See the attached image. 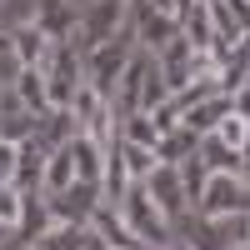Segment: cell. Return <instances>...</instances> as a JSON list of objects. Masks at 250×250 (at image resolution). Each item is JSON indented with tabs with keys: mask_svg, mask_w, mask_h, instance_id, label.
Returning a JSON list of instances; mask_svg holds the SVG:
<instances>
[{
	"mask_svg": "<svg viewBox=\"0 0 250 250\" xmlns=\"http://www.w3.org/2000/svg\"><path fill=\"white\" fill-rule=\"evenodd\" d=\"M120 215L130 220V230L145 240V250H160V245H170V230H175V220L165 215V210H160V205H155L150 195H145V185H140V180H135L130 190L120 195Z\"/></svg>",
	"mask_w": 250,
	"mask_h": 250,
	"instance_id": "obj_1",
	"label": "cell"
},
{
	"mask_svg": "<svg viewBox=\"0 0 250 250\" xmlns=\"http://www.w3.org/2000/svg\"><path fill=\"white\" fill-rule=\"evenodd\" d=\"M245 210H250V180L240 170H210L190 215H245Z\"/></svg>",
	"mask_w": 250,
	"mask_h": 250,
	"instance_id": "obj_2",
	"label": "cell"
},
{
	"mask_svg": "<svg viewBox=\"0 0 250 250\" xmlns=\"http://www.w3.org/2000/svg\"><path fill=\"white\" fill-rule=\"evenodd\" d=\"M125 15H130V0H90V10L80 15V30H75V50L85 55L105 40L125 35Z\"/></svg>",
	"mask_w": 250,
	"mask_h": 250,
	"instance_id": "obj_3",
	"label": "cell"
},
{
	"mask_svg": "<svg viewBox=\"0 0 250 250\" xmlns=\"http://www.w3.org/2000/svg\"><path fill=\"white\" fill-rule=\"evenodd\" d=\"M130 40L125 35H115V40H105V45H95V50H85L80 55V65H85V85H95L100 95L110 100V90H115V80H120V70L130 65Z\"/></svg>",
	"mask_w": 250,
	"mask_h": 250,
	"instance_id": "obj_4",
	"label": "cell"
},
{
	"mask_svg": "<svg viewBox=\"0 0 250 250\" xmlns=\"http://www.w3.org/2000/svg\"><path fill=\"white\" fill-rule=\"evenodd\" d=\"M90 235L105 245V250H145V240L130 230V220L120 215L115 200H100L95 210H90Z\"/></svg>",
	"mask_w": 250,
	"mask_h": 250,
	"instance_id": "obj_5",
	"label": "cell"
},
{
	"mask_svg": "<svg viewBox=\"0 0 250 250\" xmlns=\"http://www.w3.org/2000/svg\"><path fill=\"white\" fill-rule=\"evenodd\" d=\"M95 205H100V185H85V180H75V185H65V190L45 195L50 220H70V225H85V230H90V210H95Z\"/></svg>",
	"mask_w": 250,
	"mask_h": 250,
	"instance_id": "obj_6",
	"label": "cell"
},
{
	"mask_svg": "<svg viewBox=\"0 0 250 250\" xmlns=\"http://www.w3.org/2000/svg\"><path fill=\"white\" fill-rule=\"evenodd\" d=\"M140 185H145V195H150L170 220H185V215H190V200H185V185H180V170H175V165H165V160H160Z\"/></svg>",
	"mask_w": 250,
	"mask_h": 250,
	"instance_id": "obj_7",
	"label": "cell"
},
{
	"mask_svg": "<svg viewBox=\"0 0 250 250\" xmlns=\"http://www.w3.org/2000/svg\"><path fill=\"white\" fill-rule=\"evenodd\" d=\"M30 20L45 30V40H70V45H75V30H80V10H75V0H40Z\"/></svg>",
	"mask_w": 250,
	"mask_h": 250,
	"instance_id": "obj_8",
	"label": "cell"
},
{
	"mask_svg": "<svg viewBox=\"0 0 250 250\" xmlns=\"http://www.w3.org/2000/svg\"><path fill=\"white\" fill-rule=\"evenodd\" d=\"M145 70H150V55H130V65L120 70V80H115V90H110V110L115 115H130V110H140V90H145Z\"/></svg>",
	"mask_w": 250,
	"mask_h": 250,
	"instance_id": "obj_9",
	"label": "cell"
},
{
	"mask_svg": "<svg viewBox=\"0 0 250 250\" xmlns=\"http://www.w3.org/2000/svg\"><path fill=\"white\" fill-rule=\"evenodd\" d=\"M55 40H45V30L35 25V20H20V25L10 30V60L15 65H40V60L50 55Z\"/></svg>",
	"mask_w": 250,
	"mask_h": 250,
	"instance_id": "obj_10",
	"label": "cell"
},
{
	"mask_svg": "<svg viewBox=\"0 0 250 250\" xmlns=\"http://www.w3.org/2000/svg\"><path fill=\"white\" fill-rule=\"evenodd\" d=\"M75 135H80V120H75L70 105H50L45 115H40V125H35V140L45 145V150H60V145L75 140Z\"/></svg>",
	"mask_w": 250,
	"mask_h": 250,
	"instance_id": "obj_11",
	"label": "cell"
},
{
	"mask_svg": "<svg viewBox=\"0 0 250 250\" xmlns=\"http://www.w3.org/2000/svg\"><path fill=\"white\" fill-rule=\"evenodd\" d=\"M180 35L190 40L195 50H210L215 45V15H210V0H190V5L180 10Z\"/></svg>",
	"mask_w": 250,
	"mask_h": 250,
	"instance_id": "obj_12",
	"label": "cell"
},
{
	"mask_svg": "<svg viewBox=\"0 0 250 250\" xmlns=\"http://www.w3.org/2000/svg\"><path fill=\"white\" fill-rule=\"evenodd\" d=\"M65 145H70V160H75V180L100 185V170H105V145L90 140V135H75V140H65Z\"/></svg>",
	"mask_w": 250,
	"mask_h": 250,
	"instance_id": "obj_13",
	"label": "cell"
},
{
	"mask_svg": "<svg viewBox=\"0 0 250 250\" xmlns=\"http://www.w3.org/2000/svg\"><path fill=\"white\" fill-rule=\"evenodd\" d=\"M45 145H40V140H25V145H20V165H15V185H20V190H25V195H45V190H40V175H45Z\"/></svg>",
	"mask_w": 250,
	"mask_h": 250,
	"instance_id": "obj_14",
	"label": "cell"
},
{
	"mask_svg": "<svg viewBox=\"0 0 250 250\" xmlns=\"http://www.w3.org/2000/svg\"><path fill=\"white\" fill-rule=\"evenodd\" d=\"M30 245H40V250H85L90 230H85V225H70V220H50Z\"/></svg>",
	"mask_w": 250,
	"mask_h": 250,
	"instance_id": "obj_15",
	"label": "cell"
},
{
	"mask_svg": "<svg viewBox=\"0 0 250 250\" xmlns=\"http://www.w3.org/2000/svg\"><path fill=\"white\" fill-rule=\"evenodd\" d=\"M210 15H215V35H250V0H210Z\"/></svg>",
	"mask_w": 250,
	"mask_h": 250,
	"instance_id": "obj_16",
	"label": "cell"
},
{
	"mask_svg": "<svg viewBox=\"0 0 250 250\" xmlns=\"http://www.w3.org/2000/svg\"><path fill=\"white\" fill-rule=\"evenodd\" d=\"M230 110V95H210V100H195L190 110H180V125L185 130H195V135H210L215 125H220V115Z\"/></svg>",
	"mask_w": 250,
	"mask_h": 250,
	"instance_id": "obj_17",
	"label": "cell"
},
{
	"mask_svg": "<svg viewBox=\"0 0 250 250\" xmlns=\"http://www.w3.org/2000/svg\"><path fill=\"white\" fill-rule=\"evenodd\" d=\"M195 150H200V135L185 130V125H170V130H160V140H155V160H165V165H180Z\"/></svg>",
	"mask_w": 250,
	"mask_h": 250,
	"instance_id": "obj_18",
	"label": "cell"
},
{
	"mask_svg": "<svg viewBox=\"0 0 250 250\" xmlns=\"http://www.w3.org/2000/svg\"><path fill=\"white\" fill-rule=\"evenodd\" d=\"M130 185L135 180H130V170H125V160H120V145L110 140L105 145V170H100V200H115L120 205V195L130 190Z\"/></svg>",
	"mask_w": 250,
	"mask_h": 250,
	"instance_id": "obj_19",
	"label": "cell"
},
{
	"mask_svg": "<svg viewBox=\"0 0 250 250\" xmlns=\"http://www.w3.org/2000/svg\"><path fill=\"white\" fill-rule=\"evenodd\" d=\"M15 95L25 100V110H35V115H45L50 110V100H45V75H40V65H15Z\"/></svg>",
	"mask_w": 250,
	"mask_h": 250,
	"instance_id": "obj_20",
	"label": "cell"
},
{
	"mask_svg": "<svg viewBox=\"0 0 250 250\" xmlns=\"http://www.w3.org/2000/svg\"><path fill=\"white\" fill-rule=\"evenodd\" d=\"M115 140H135V145H150V150H155L160 125H155L150 110H130V115H120V120H115Z\"/></svg>",
	"mask_w": 250,
	"mask_h": 250,
	"instance_id": "obj_21",
	"label": "cell"
},
{
	"mask_svg": "<svg viewBox=\"0 0 250 250\" xmlns=\"http://www.w3.org/2000/svg\"><path fill=\"white\" fill-rule=\"evenodd\" d=\"M65 185H75V160H70V145H60V150L45 155V175H40V190L55 195L65 190Z\"/></svg>",
	"mask_w": 250,
	"mask_h": 250,
	"instance_id": "obj_22",
	"label": "cell"
},
{
	"mask_svg": "<svg viewBox=\"0 0 250 250\" xmlns=\"http://www.w3.org/2000/svg\"><path fill=\"white\" fill-rule=\"evenodd\" d=\"M175 170H180V185H185V200H190V210H195V200H200V190H205V180H210V165H205L200 150H195V155H185Z\"/></svg>",
	"mask_w": 250,
	"mask_h": 250,
	"instance_id": "obj_23",
	"label": "cell"
},
{
	"mask_svg": "<svg viewBox=\"0 0 250 250\" xmlns=\"http://www.w3.org/2000/svg\"><path fill=\"white\" fill-rule=\"evenodd\" d=\"M20 220H25V190H20L15 180H5V185H0V225L15 235Z\"/></svg>",
	"mask_w": 250,
	"mask_h": 250,
	"instance_id": "obj_24",
	"label": "cell"
},
{
	"mask_svg": "<svg viewBox=\"0 0 250 250\" xmlns=\"http://www.w3.org/2000/svg\"><path fill=\"white\" fill-rule=\"evenodd\" d=\"M115 145H120V160H125V170H130V180H145L160 165L150 145H135V140H115Z\"/></svg>",
	"mask_w": 250,
	"mask_h": 250,
	"instance_id": "obj_25",
	"label": "cell"
},
{
	"mask_svg": "<svg viewBox=\"0 0 250 250\" xmlns=\"http://www.w3.org/2000/svg\"><path fill=\"white\" fill-rule=\"evenodd\" d=\"M35 125H40V115H35V110L0 115V140H10V145H25V140H35Z\"/></svg>",
	"mask_w": 250,
	"mask_h": 250,
	"instance_id": "obj_26",
	"label": "cell"
},
{
	"mask_svg": "<svg viewBox=\"0 0 250 250\" xmlns=\"http://www.w3.org/2000/svg\"><path fill=\"white\" fill-rule=\"evenodd\" d=\"M210 135H215L220 145H230V150H240V145H245V135H250V125H245L235 110H225V115H220V125H215Z\"/></svg>",
	"mask_w": 250,
	"mask_h": 250,
	"instance_id": "obj_27",
	"label": "cell"
},
{
	"mask_svg": "<svg viewBox=\"0 0 250 250\" xmlns=\"http://www.w3.org/2000/svg\"><path fill=\"white\" fill-rule=\"evenodd\" d=\"M15 165H20V145L0 140V185H5V180H15Z\"/></svg>",
	"mask_w": 250,
	"mask_h": 250,
	"instance_id": "obj_28",
	"label": "cell"
},
{
	"mask_svg": "<svg viewBox=\"0 0 250 250\" xmlns=\"http://www.w3.org/2000/svg\"><path fill=\"white\" fill-rule=\"evenodd\" d=\"M230 110H235V115H240V120L250 125V80H245L240 90H230Z\"/></svg>",
	"mask_w": 250,
	"mask_h": 250,
	"instance_id": "obj_29",
	"label": "cell"
},
{
	"mask_svg": "<svg viewBox=\"0 0 250 250\" xmlns=\"http://www.w3.org/2000/svg\"><path fill=\"white\" fill-rule=\"evenodd\" d=\"M140 5H145V10H170V15H175V0H140Z\"/></svg>",
	"mask_w": 250,
	"mask_h": 250,
	"instance_id": "obj_30",
	"label": "cell"
},
{
	"mask_svg": "<svg viewBox=\"0 0 250 250\" xmlns=\"http://www.w3.org/2000/svg\"><path fill=\"white\" fill-rule=\"evenodd\" d=\"M85 250H105V245H100V240H95V235H90V245H85Z\"/></svg>",
	"mask_w": 250,
	"mask_h": 250,
	"instance_id": "obj_31",
	"label": "cell"
},
{
	"mask_svg": "<svg viewBox=\"0 0 250 250\" xmlns=\"http://www.w3.org/2000/svg\"><path fill=\"white\" fill-rule=\"evenodd\" d=\"M185 5H190V0H175V15H180V10H185Z\"/></svg>",
	"mask_w": 250,
	"mask_h": 250,
	"instance_id": "obj_32",
	"label": "cell"
},
{
	"mask_svg": "<svg viewBox=\"0 0 250 250\" xmlns=\"http://www.w3.org/2000/svg\"><path fill=\"white\" fill-rule=\"evenodd\" d=\"M5 235H10V230H5V225H0V245H5Z\"/></svg>",
	"mask_w": 250,
	"mask_h": 250,
	"instance_id": "obj_33",
	"label": "cell"
},
{
	"mask_svg": "<svg viewBox=\"0 0 250 250\" xmlns=\"http://www.w3.org/2000/svg\"><path fill=\"white\" fill-rule=\"evenodd\" d=\"M230 250H250V245H230Z\"/></svg>",
	"mask_w": 250,
	"mask_h": 250,
	"instance_id": "obj_34",
	"label": "cell"
},
{
	"mask_svg": "<svg viewBox=\"0 0 250 250\" xmlns=\"http://www.w3.org/2000/svg\"><path fill=\"white\" fill-rule=\"evenodd\" d=\"M160 250H175V245H160Z\"/></svg>",
	"mask_w": 250,
	"mask_h": 250,
	"instance_id": "obj_35",
	"label": "cell"
},
{
	"mask_svg": "<svg viewBox=\"0 0 250 250\" xmlns=\"http://www.w3.org/2000/svg\"><path fill=\"white\" fill-rule=\"evenodd\" d=\"M25 250H40V245H25Z\"/></svg>",
	"mask_w": 250,
	"mask_h": 250,
	"instance_id": "obj_36",
	"label": "cell"
},
{
	"mask_svg": "<svg viewBox=\"0 0 250 250\" xmlns=\"http://www.w3.org/2000/svg\"><path fill=\"white\" fill-rule=\"evenodd\" d=\"M245 45H250V35H245Z\"/></svg>",
	"mask_w": 250,
	"mask_h": 250,
	"instance_id": "obj_37",
	"label": "cell"
}]
</instances>
